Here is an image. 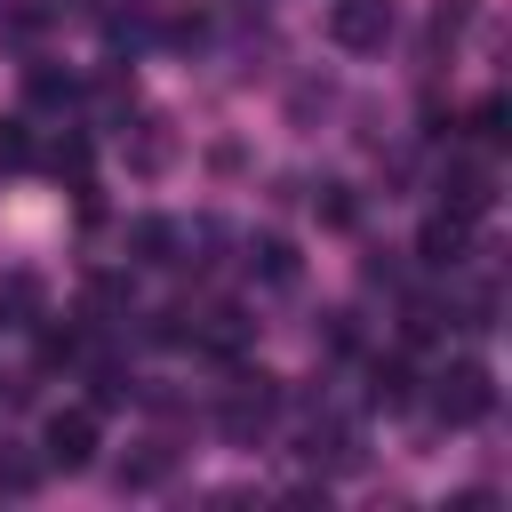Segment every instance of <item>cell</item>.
Wrapping results in <instances>:
<instances>
[{
  "instance_id": "1",
  "label": "cell",
  "mask_w": 512,
  "mask_h": 512,
  "mask_svg": "<svg viewBox=\"0 0 512 512\" xmlns=\"http://www.w3.org/2000/svg\"><path fill=\"white\" fill-rule=\"evenodd\" d=\"M432 408H440L448 424H480V416L496 408L488 368H480V360H448V368H440V384H432Z\"/></svg>"
},
{
  "instance_id": "2",
  "label": "cell",
  "mask_w": 512,
  "mask_h": 512,
  "mask_svg": "<svg viewBox=\"0 0 512 512\" xmlns=\"http://www.w3.org/2000/svg\"><path fill=\"white\" fill-rule=\"evenodd\" d=\"M440 208H448V216H464V224H480V216L496 208V176H488L480 160H456V168L440 176Z\"/></svg>"
},
{
  "instance_id": "3",
  "label": "cell",
  "mask_w": 512,
  "mask_h": 512,
  "mask_svg": "<svg viewBox=\"0 0 512 512\" xmlns=\"http://www.w3.org/2000/svg\"><path fill=\"white\" fill-rule=\"evenodd\" d=\"M48 464H64V472H80L88 456H96V408H56L48 416V448H40Z\"/></svg>"
},
{
  "instance_id": "4",
  "label": "cell",
  "mask_w": 512,
  "mask_h": 512,
  "mask_svg": "<svg viewBox=\"0 0 512 512\" xmlns=\"http://www.w3.org/2000/svg\"><path fill=\"white\" fill-rule=\"evenodd\" d=\"M384 32H392V8L384 0H336L328 8V40L336 48H384Z\"/></svg>"
},
{
  "instance_id": "5",
  "label": "cell",
  "mask_w": 512,
  "mask_h": 512,
  "mask_svg": "<svg viewBox=\"0 0 512 512\" xmlns=\"http://www.w3.org/2000/svg\"><path fill=\"white\" fill-rule=\"evenodd\" d=\"M464 232H472V224L440 208V216H432V224L416 232V256H424V264H464Z\"/></svg>"
},
{
  "instance_id": "6",
  "label": "cell",
  "mask_w": 512,
  "mask_h": 512,
  "mask_svg": "<svg viewBox=\"0 0 512 512\" xmlns=\"http://www.w3.org/2000/svg\"><path fill=\"white\" fill-rule=\"evenodd\" d=\"M264 416H272V376H240V392H232L224 424H232V432H256Z\"/></svg>"
},
{
  "instance_id": "7",
  "label": "cell",
  "mask_w": 512,
  "mask_h": 512,
  "mask_svg": "<svg viewBox=\"0 0 512 512\" xmlns=\"http://www.w3.org/2000/svg\"><path fill=\"white\" fill-rule=\"evenodd\" d=\"M248 272H256L264 288H288V280H296V248H288V240H256V248H248Z\"/></svg>"
},
{
  "instance_id": "8",
  "label": "cell",
  "mask_w": 512,
  "mask_h": 512,
  "mask_svg": "<svg viewBox=\"0 0 512 512\" xmlns=\"http://www.w3.org/2000/svg\"><path fill=\"white\" fill-rule=\"evenodd\" d=\"M48 168H56V176H88V144H80V136L48 144Z\"/></svg>"
},
{
  "instance_id": "9",
  "label": "cell",
  "mask_w": 512,
  "mask_h": 512,
  "mask_svg": "<svg viewBox=\"0 0 512 512\" xmlns=\"http://www.w3.org/2000/svg\"><path fill=\"white\" fill-rule=\"evenodd\" d=\"M376 400H384V408L408 400V368H400V360H376Z\"/></svg>"
},
{
  "instance_id": "10",
  "label": "cell",
  "mask_w": 512,
  "mask_h": 512,
  "mask_svg": "<svg viewBox=\"0 0 512 512\" xmlns=\"http://www.w3.org/2000/svg\"><path fill=\"white\" fill-rule=\"evenodd\" d=\"M24 160H32V136L16 120H0V168H24Z\"/></svg>"
},
{
  "instance_id": "11",
  "label": "cell",
  "mask_w": 512,
  "mask_h": 512,
  "mask_svg": "<svg viewBox=\"0 0 512 512\" xmlns=\"http://www.w3.org/2000/svg\"><path fill=\"white\" fill-rule=\"evenodd\" d=\"M32 480H40V472H32V464H24V456H0V488H8V496H24V488H32Z\"/></svg>"
},
{
  "instance_id": "12",
  "label": "cell",
  "mask_w": 512,
  "mask_h": 512,
  "mask_svg": "<svg viewBox=\"0 0 512 512\" xmlns=\"http://www.w3.org/2000/svg\"><path fill=\"white\" fill-rule=\"evenodd\" d=\"M32 96H40V104H64V96H72V80H56V72H32Z\"/></svg>"
},
{
  "instance_id": "13",
  "label": "cell",
  "mask_w": 512,
  "mask_h": 512,
  "mask_svg": "<svg viewBox=\"0 0 512 512\" xmlns=\"http://www.w3.org/2000/svg\"><path fill=\"white\" fill-rule=\"evenodd\" d=\"M320 224H352V200H344V184H328V200H320Z\"/></svg>"
},
{
  "instance_id": "14",
  "label": "cell",
  "mask_w": 512,
  "mask_h": 512,
  "mask_svg": "<svg viewBox=\"0 0 512 512\" xmlns=\"http://www.w3.org/2000/svg\"><path fill=\"white\" fill-rule=\"evenodd\" d=\"M32 296H40L32 280H8V288H0V312H32Z\"/></svg>"
}]
</instances>
